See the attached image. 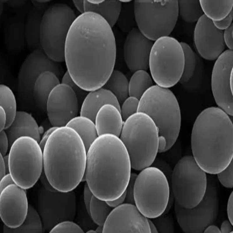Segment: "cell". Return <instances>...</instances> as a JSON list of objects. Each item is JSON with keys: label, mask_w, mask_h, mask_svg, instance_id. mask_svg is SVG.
<instances>
[{"label": "cell", "mask_w": 233, "mask_h": 233, "mask_svg": "<svg viewBox=\"0 0 233 233\" xmlns=\"http://www.w3.org/2000/svg\"><path fill=\"white\" fill-rule=\"evenodd\" d=\"M205 233H221L220 229L217 226L212 224L208 226L203 232Z\"/></svg>", "instance_id": "cell-56"}, {"label": "cell", "mask_w": 233, "mask_h": 233, "mask_svg": "<svg viewBox=\"0 0 233 233\" xmlns=\"http://www.w3.org/2000/svg\"><path fill=\"white\" fill-rule=\"evenodd\" d=\"M113 208L105 201L93 196L90 204L89 216L98 225H103Z\"/></svg>", "instance_id": "cell-35"}, {"label": "cell", "mask_w": 233, "mask_h": 233, "mask_svg": "<svg viewBox=\"0 0 233 233\" xmlns=\"http://www.w3.org/2000/svg\"><path fill=\"white\" fill-rule=\"evenodd\" d=\"M134 13L138 29L155 41L174 29L179 16L178 0H135Z\"/></svg>", "instance_id": "cell-9"}, {"label": "cell", "mask_w": 233, "mask_h": 233, "mask_svg": "<svg viewBox=\"0 0 233 233\" xmlns=\"http://www.w3.org/2000/svg\"><path fill=\"white\" fill-rule=\"evenodd\" d=\"M159 133L151 118L137 112L124 121L119 137L129 154L132 168L141 171L151 166L158 152Z\"/></svg>", "instance_id": "cell-5"}, {"label": "cell", "mask_w": 233, "mask_h": 233, "mask_svg": "<svg viewBox=\"0 0 233 233\" xmlns=\"http://www.w3.org/2000/svg\"><path fill=\"white\" fill-rule=\"evenodd\" d=\"M207 175L192 156L180 159L173 169L170 187L175 200L181 206L192 208L202 200L206 191Z\"/></svg>", "instance_id": "cell-12"}, {"label": "cell", "mask_w": 233, "mask_h": 233, "mask_svg": "<svg viewBox=\"0 0 233 233\" xmlns=\"http://www.w3.org/2000/svg\"><path fill=\"white\" fill-rule=\"evenodd\" d=\"M137 174L131 172L130 178L126 190V199L125 202L135 204L134 199V185Z\"/></svg>", "instance_id": "cell-44"}, {"label": "cell", "mask_w": 233, "mask_h": 233, "mask_svg": "<svg viewBox=\"0 0 233 233\" xmlns=\"http://www.w3.org/2000/svg\"><path fill=\"white\" fill-rule=\"evenodd\" d=\"M87 151L81 139L72 128L56 129L43 150V171L57 191L73 190L82 181L86 169Z\"/></svg>", "instance_id": "cell-4"}, {"label": "cell", "mask_w": 233, "mask_h": 233, "mask_svg": "<svg viewBox=\"0 0 233 233\" xmlns=\"http://www.w3.org/2000/svg\"><path fill=\"white\" fill-rule=\"evenodd\" d=\"M46 71L53 72L59 79L63 75V68L59 62L51 59L42 50L31 52L24 59L17 78L18 99L23 108L32 107L35 105L33 96L34 84L40 75Z\"/></svg>", "instance_id": "cell-14"}, {"label": "cell", "mask_w": 233, "mask_h": 233, "mask_svg": "<svg viewBox=\"0 0 233 233\" xmlns=\"http://www.w3.org/2000/svg\"><path fill=\"white\" fill-rule=\"evenodd\" d=\"M79 103L77 96L69 86L60 83L50 93L46 105L48 120L53 126H66L77 116Z\"/></svg>", "instance_id": "cell-16"}, {"label": "cell", "mask_w": 233, "mask_h": 233, "mask_svg": "<svg viewBox=\"0 0 233 233\" xmlns=\"http://www.w3.org/2000/svg\"><path fill=\"white\" fill-rule=\"evenodd\" d=\"M137 112L151 118L159 136L166 140V151L170 149L176 142L181 123L180 107L173 92L168 88L153 85L139 99Z\"/></svg>", "instance_id": "cell-6"}, {"label": "cell", "mask_w": 233, "mask_h": 233, "mask_svg": "<svg viewBox=\"0 0 233 233\" xmlns=\"http://www.w3.org/2000/svg\"><path fill=\"white\" fill-rule=\"evenodd\" d=\"M66 126L77 133L87 151L99 136L94 122L85 116H77L70 120Z\"/></svg>", "instance_id": "cell-27"}, {"label": "cell", "mask_w": 233, "mask_h": 233, "mask_svg": "<svg viewBox=\"0 0 233 233\" xmlns=\"http://www.w3.org/2000/svg\"><path fill=\"white\" fill-rule=\"evenodd\" d=\"M7 122L6 114L4 110L0 107V130H4Z\"/></svg>", "instance_id": "cell-54"}, {"label": "cell", "mask_w": 233, "mask_h": 233, "mask_svg": "<svg viewBox=\"0 0 233 233\" xmlns=\"http://www.w3.org/2000/svg\"><path fill=\"white\" fill-rule=\"evenodd\" d=\"M233 193L232 191L229 195L227 202V212L229 220L233 225Z\"/></svg>", "instance_id": "cell-50"}, {"label": "cell", "mask_w": 233, "mask_h": 233, "mask_svg": "<svg viewBox=\"0 0 233 233\" xmlns=\"http://www.w3.org/2000/svg\"><path fill=\"white\" fill-rule=\"evenodd\" d=\"M5 131L8 139L9 147L15 141L22 137H31L39 143L41 139L36 121L30 114L24 111H17L13 122Z\"/></svg>", "instance_id": "cell-21"}, {"label": "cell", "mask_w": 233, "mask_h": 233, "mask_svg": "<svg viewBox=\"0 0 233 233\" xmlns=\"http://www.w3.org/2000/svg\"><path fill=\"white\" fill-rule=\"evenodd\" d=\"M123 122L120 110L110 104H105L100 108L94 121L99 136L109 134L119 137Z\"/></svg>", "instance_id": "cell-24"}, {"label": "cell", "mask_w": 233, "mask_h": 233, "mask_svg": "<svg viewBox=\"0 0 233 233\" xmlns=\"http://www.w3.org/2000/svg\"><path fill=\"white\" fill-rule=\"evenodd\" d=\"M193 156L206 174L215 175L232 160L233 127L229 116L219 107L207 108L196 118L191 138Z\"/></svg>", "instance_id": "cell-3"}, {"label": "cell", "mask_w": 233, "mask_h": 233, "mask_svg": "<svg viewBox=\"0 0 233 233\" xmlns=\"http://www.w3.org/2000/svg\"><path fill=\"white\" fill-rule=\"evenodd\" d=\"M87 232L89 233H96L95 230H88Z\"/></svg>", "instance_id": "cell-62"}, {"label": "cell", "mask_w": 233, "mask_h": 233, "mask_svg": "<svg viewBox=\"0 0 233 233\" xmlns=\"http://www.w3.org/2000/svg\"><path fill=\"white\" fill-rule=\"evenodd\" d=\"M222 233H230L233 232V225L229 220H225L222 223L220 228Z\"/></svg>", "instance_id": "cell-53"}, {"label": "cell", "mask_w": 233, "mask_h": 233, "mask_svg": "<svg viewBox=\"0 0 233 233\" xmlns=\"http://www.w3.org/2000/svg\"><path fill=\"white\" fill-rule=\"evenodd\" d=\"M15 184L9 173L6 174L0 179V193L5 188L10 185Z\"/></svg>", "instance_id": "cell-49"}, {"label": "cell", "mask_w": 233, "mask_h": 233, "mask_svg": "<svg viewBox=\"0 0 233 233\" xmlns=\"http://www.w3.org/2000/svg\"><path fill=\"white\" fill-rule=\"evenodd\" d=\"M95 231L96 233H103V225H98Z\"/></svg>", "instance_id": "cell-60"}, {"label": "cell", "mask_w": 233, "mask_h": 233, "mask_svg": "<svg viewBox=\"0 0 233 233\" xmlns=\"http://www.w3.org/2000/svg\"><path fill=\"white\" fill-rule=\"evenodd\" d=\"M33 6L30 10L24 24L26 43L31 52L42 50L40 40L41 24L44 12L48 7L47 3L33 1Z\"/></svg>", "instance_id": "cell-23"}, {"label": "cell", "mask_w": 233, "mask_h": 233, "mask_svg": "<svg viewBox=\"0 0 233 233\" xmlns=\"http://www.w3.org/2000/svg\"><path fill=\"white\" fill-rule=\"evenodd\" d=\"M173 198L168 181L159 169L150 166L137 174L134 185L135 204L148 218L163 214L170 198Z\"/></svg>", "instance_id": "cell-7"}, {"label": "cell", "mask_w": 233, "mask_h": 233, "mask_svg": "<svg viewBox=\"0 0 233 233\" xmlns=\"http://www.w3.org/2000/svg\"><path fill=\"white\" fill-rule=\"evenodd\" d=\"M154 43L138 28L134 27L130 30L125 40L123 51L125 63L131 72L146 70L149 68L150 54Z\"/></svg>", "instance_id": "cell-20"}, {"label": "cell", "mask_w": 233, "mask_h": 233, "mask_svg": "<svg viewBox=\"0 0 233 233\" xmlns=\"http://www.w3.org/2000/svg\"><path fill=\"white\" fill-rule=\"evenodd\" d=\"M126 199L125 192L118 198L112 201H106L108 204L112 208L117 207L125 203Z\"/></svg>", "instance_id": "cell-52"}, {"label": "cell", "mask_w": 233, "mask_h": 233, "mask_svg": "<svg viewBox=\"0 0 233 233\" xmlns=\"http://www.w3.org/2000/svg\"><path fill=\"white\" fill-rule=\"evenodd\" d=\"M103 87L112 93L120 104L129 96V82L126 76L118 70H113Z\"/></svg>", "instance_id": "cell-30"}, {"label": "cell", "mask_w": 233, "mask_h": 233, "mask_svg": "<svg viewBox=\"0 0 233 233\" xmlns=\"http://www.w3.org/2000/svg\"><path fill=\"white\" fill-rule=\"evenodd\" d=\"M193 40L197 54L206 60L216 59L225 47L223 31L217 29L213 22L204 14L196 22Z\"/></svg>", "instance_id": "cell-19"}, {"label": "cell", "mask_w": 233, "mask_h": 233, "mask_svg": "<svg viewBox=\"0 0 233 233\" xmlns=\"http://www.w3.org/2000/svg\"><path fill=\"white\" fill-rule=\"evenodd\" d=\"M84 11L96 13L103 18L112 28L117 21L122 2L118 0H84Z\"/></svg>", "instance_id": "cell-26"}, {"label": "cell", "mask_w": 233, "mask_h": 233, "mask_svg": "<svg viewBox=\"0 0 233 233\" xmlns=\"http://www.w3.org/2000/svg\"><path fill=\"white\" fill-rule=\"evenodd\" d=\"M93 195V193L86 182L84 190V200L86 211L89 215L90 204Z\"/></svg>", "instance_id": "cell-48"}, {"label": "cell", "mask_w": 233, "mask_h": 233, "mask_svg": "<svg viewBox=\"0 0 233 233\" xmlns=\"http://www.w3.org/2000/svg\"><path fill=\"white\" fill-rule=\"evenodd\" d=\"M3 230L4 233H42L43 228L39 214L32 206L29 204L26 217L20 225L12 228L4 225Z\"/></svg>", "instance_id": "cell-31"}, {"label": "cell", "mask_w": 233, "mask_h": 233, "mask_svg": "<svg viewBox=\"0 0 233 233\" xmlns=\"http://www.w3.org/2000/svg\"><path fill=\"white\" fill-rule=\"evenodd\" d=\"M167 141L165 138L159 136L158 152L160 153L166 151Z\"/></svg>", "instance_id": "cell-55"}, {"label": "cell", "mask_w": 233, "mask_h": 233, "mask_svg": "<svg viewBox=\"0 0 233 233\" xmlns=\"http://www.w3.org/2000/svg\"><path fill=\"white\" fill-rule=\"evenodd\" d=\"M153 85L152 79L146 70L136 71L134 72L129 82V96L140 99Z\"/></svg>", "instance_id": "cell-32"}, {"label": "cell", "mask_w": 233, "mask_h": 233, "mask_svg": "<svg viewBox=\"0 0 233 233\" xmlns=\"http://www.w3.org/2000/svg\"><path fill=\"white\" fill-rule=\"evenodd\" d=\"M131 168L129 154L119 137L103 135L87 151L83 178L95 196L112 201L125 191Z\"/></svg>", "instance_id": "cell-2"}, {"label": "cell", "mask_w": 233, "mask_h": 233, "mask_svg": "<svg viewBox=\"0 0 233 233\" xmlns=\"http://www.w3.org/2000/svg\"><path fill=\"white\" fill-rule=\"evenodd\" d=\"M57 128V127L53 126L49 128L44 133L39 142V145L43 150L50 135Z\"/></svg>", "instance_id": "cell-51"}, {"label": "cell", "mask_w": 233, "mask_h": 233, "mask_svg": "<svg viewBox=\"0 0 233 233\" xmlns=\"http://www.w3.org/2000/svg\"><path fill=\"white\" fill-rule=\"evenodd\" d=\"M179 15L188 23L197 22L203 15L199 0H178Z\"/></svg>", "instance_id": "cell-34"}, {"label": "cell", "mask_w": 233, "mask_h": 233, "mask_svg": "<svg viewBox=\"0 0 233 233\" xmlns=\"http://www.w3.org/2000/svg\"><path fill=\"white\" fill-rule=\"evenodd\" d=\"M26 190L15 184L8 186L1 193L0 216L4 224L15 228L24 221L29 207Z\"/></svg>", "instance_id": "cell-18"}, {"label": "cell", "mask_w": 233, "mask_h": 233, "mask_svg": "<svg viewBox=\"0 0 233 233\" xmlns=\"http://www.w3.org/2000/svg\"><path fill=\"white\" fill-rule=\"evenodd\" d=\"M60 83L59 78L53 72L46 71L42 73L36 80L33 89V96L36 105L46 111L49 96L54 88Z\"/></svg>", "instance_id": "cell-25"}, {"label": "cell", "mask_w": 233, "mask_h": 233, "mask_svg": "<svg viewBox=\"0 0 233 233\" xmlns=\"http://www.w3.org/2000/svg\"><path fill=\"white\" fill-rule=\"evenodd\" d=\"M180 43L183 50L184 62L183 72L179 82L183 84L189 80L193 74L196 65L197 53L187 43Z\"/></svg>", "instance_id": "cell-36"}, {"label": "cell", "mask_w": 233, "mask_h": 233, "mask_svg": "<svg viewBox=\"0 0 233 233\" xmlns=\"http://www.w3.org/2000/svg\"><path fill=\"white\" fill-rule=\"evenodd\" d=\"M219 183L214 175H207V187L201 201L192 208H184L175 201L177 222L186 233H202L216 221L219 209Z\"/></svg>", "instance_id": "cell-13"}, {"label": "cell", "mask_w": 233, "mask_h": 233, "mask_svg": "<svg viewBox=\"0 0 233 233\" xmlns=\"http://www.w3.org/2000/svg\"><path fill=\"white\" fill-rule=\"evenodd\" d=\"M158 232L174 233L175 231L174 223L172 216L167 213L152 219Z\"/></svg>", "instance_id": "cell-38"}, {"label": "cell", "mask_w": 233, "mask_h": 233, "mask_svg": "<svg viewBox=\"0 0 233 233\" xmlns=\"http://www.w3.org/2000/svg\"><path fill=\"white\" fill-rule=\"evenodd\" d=\"M112 28L100 15L85 12L69 30L64 49L67 71L87 91L103 87L114 70L116 50Z\"/></svg>", "instance_id": "cell-1"}, {"label": "cell", "mask_w": 233, "mask_h": 233, "mask_svg": "<svg viewBox=\"0 0 233 233\" xmlns=\"http://www.w3.org/2000/svg\"><path fill=\"white\" fill-rule=\"evenodd\" d=\"M139 101V99L137 98L129 96L123 102L120 112L124 121L137 112Z\"/></svg>", "instance_id": "cell-39"}, {"label": "cell", "mask_w": 233, "mask_h": 233, "mask_svg": "<svg viewBox=\"0 0 233 233\" xmlns=\"http://www.w3.org/2000/svg\"><path fill=\"white\" fill-rule=\"evenodd\" d=\"M61 83L67 84L70 87L75 93L79 103L80 102L82 103L88 93L87 91L82 89L73 81L67 71L62 77Z\"/></svg>", "instance_id": "cell-42"}, {"label": "cell", "mask_w": 233, "mask_h": 233, "mask_svg": "<svg viewBox=\"0 0 233 233\" xmlns=\"http://www.w3.org/2000/svg\"><path fill=\"white\" fill-rule=\"evenodd\" d=\"M156 159L151 166L158 168L164 174L170 186L173 169L170 165L165 161L160 159Z\"/></svg>", "instance_id": "cell-43"}, {"label": "cell", "mask_w": 233, "mask_h": 233, "mask_svg": "<svg viewBox=\"0 0 233 233\" xmlns=\"http://www.w3.org/2000/svg\"><path fill=\"white\" fill-rule=\"evenodd\" d=\"M184 62L183 50L180 42L169 36L155 41L149 57V68L157 84L168 88L180 80Z\"/></svg>", "instance_id": "cell-11"}, {"label": "cell", "mask_w": 233, "mask_h": 233, "mask_svg": "<svg viewBox=\"0 0 233 233\" xmlns=\"http://www.w3.org/2000/svg\"><path fill=\"white\" fill-rule=\"evenodd\" d=\"M233 50L224 51L217 58L212 70L211 85L217 105L232 116Z\"/></svg>", "instance_id": "cell-15"}, {"label": "cell", "mask_w": 233, "mask_h": 233, "mask_svg": "<svg viewBox=\"0 0 233 233\" xmlns=\"http://www.w3.org/2000/svg\"><path fill=\"white\" fill-rule=\"evenodd\" d=\"M217 175L219 182L224 187L227 188L233 187V160L223 170Z\"/></svg>", "instance_id": "cell-41"}, {"label": "cell", "mask_w": 233, "mask_h": 233, "mask_svg": "<svg viewBox=\"0 0 233 233\" xmlns=\"http://www.w3.org/2000/svg\"><path fill=\"white\" fill-rule=\"evenodd\" d=\"M8 156L9 173L15 184L25 189L33 187L43 172V150L39 143L28 137L15 141Z\"/></svg>", "instance_id": "cell-10"}, {"label": "cell", "mask_w": 233, "mask_h": 233, "mask_svg": "<svg viewBox=\"0 0 233 233\" xmlns=\"http://www.w3.org/2000/svg\"><path fill=\"white\" fill-rule=\"evenodd\" d=\"M199 1L203 14L212 22L223 20L232 10L233 0Z\"/></svg>", "instance_id": "cell-28"}, {"label": "cell", "mask_w": 233, "mask_h": 233, "mask_svg": "<svg viewBox=\"0 0 233 233\" xmlns=\"http://www.w3.org/2000/svg\"><path fill=\"white\" fill-rule=\"evenodd\" d=\"M50 233H83V230L72 220H65L56 224Z\"/></svg>", "instance_id": "cell-40"}, {"label": "cell", "mask_w": 233, "mask_h": 233, "mask_svg": "<svg viewBox=\"0 0 233 233\" xmlns=\"http://www.w3.org/2000/svg\"><path fill=\"white\" fill-rule=\"evenodd\" d=\"M0 104L6 116L5 129L13 122L17 111L16 100L13 92L8 87L3 84L0 85Z\"/></svg>", "instance_id": "cell-33"}, {"label": "cell", "mask_w": 233, "mask_h": 233, "mask_svg": "<svg viewBox=\"0 0 233 233\" xmlns=\"http://www.w3.org/2000/svg\"><path fill=\"white\" fill-rule=\"evenodd\" d=\"M4 1H0V14H1L2 12H3V3L4 2Z\"/></svg>", "instance_id": "cell-61"}, {"label": "cell", "mask_w": 233, "mask_h": 233, "mask_svg": "<svg viewBox=\"0 0 233 233\" xmlns=\"http://www.w3.org/2000/svg\"><path fill=\"white\" fill-rule=\"evenodd\" d=\"M103 233H150L148 218L134 204L125 202L113 208L104 225Z\"/></svg>", "instance_id": "cell-17"}, {"label": "cell", "mask_w": 233, "mask_h": 233, "mask_svg": "<svg viewBox=\"0 0 233 233\" xmlns=\"http://www.w3.org/2000/svg\"><path fill=\"white\" fill-rule=\"evenodd\" d=\"M204 70V64L202 58L197 54V62L195 68L191 78L186 83L183 84L184 87L189 90L197 88L201 82Z\"/></svg>", "instance_id": "cell-37"}, {"label": "cell", "mask_w": 233, "mask_h": 233, "mask_svg": "<svg viewBox=\"0 0 233 233\" xmlns=\"http://www.w3.org/2000/svg\"><path fill=\"white\" fill-rule=\"evenodd\" d=\"M9 147V140L4 130L0 132V154L3 156L6 155Z\"/></svg>", "instance_id": "cell-47"}, {"label": "cell", "mask_w": 233, "mask_h": 233, "mask_svg": "<svg viewBox=\"0 0 233 233\" xmlns=\"http://www.w3.org/2000/svg\"><path fill=\"white\" fill-rule=\"evenodd\" d=\"M73 1L75 6L81 14L85 12L84 0H74Z\"/></svg>", "instance_id": "cell-58"}, {"label": "cell", "mask_w": 233, "mask_h": 233, "mask_svg": "<svg viewBox=\"0 0 233 233\" xmlns=\"http://www.w3.org/2000/svg\"><path fill=\"white\" fill-rule=\"evenodd\" d=\"M7 170L3 156L0 154V179L6 174Z\"/></svg>", "instance_id": "cell-57"}, {"label": "cell", "mask_w": 233, "mask_h": 233, "mask_svg": "<svg viewBox=\"0 0 233 233\" xmlns=\"http://www.w3.org/2000/svg\"><path fill=\"white\" fill-rule=\"evenodd\" d=\"M76 17L73 9L62 3L52 4L44 12L40 28V45L42 50L52 60L65 61L66 39Z\"/></svg>", "instance_id": "cell-8"}, {"label": "cell", "mask_w": 233, "mask_h": 233, "mask_svg": "<svg viewBox=\"0 0 233 233\" xmlns=\"http://www.w3.org/2000/svg\"><path fill=\"white\" fill-rule=\"evenodd\" d=\"M106 104L112 105L120 111V105L115 96L103 87L90 91L82 103L80 115L94 122L96 114L100 108Z\"/></svg>", "instance_id": "cell-22"}, {"label": "cell", "mask_w": 233, "mask_h": 233, "mask_svg": "<svg viewBox=\"0 0 233 233\" xmlns=\"http://www.w3.org/2000/svg\"><path fill=\"white\" fill-rule=\"evenodd\" d=\"M233 10L225 18L218 21L213 22L215 27L218 29L224 31L233 24Z\"/></svg>", "instance_id": "cell-45"}, {"label": "cell", "mask_w": 233, "mask_h": 233, "mask_svg": "<svg viewBox=\"0 0 233 233\" xmlns=\"http://www.w3.org/2000/svg\"><path fill=\"white\" fill-rule=\"evenodd\" d=\"M223 38L225 46L228 49L233 50V24L223 31Z\"/></svg>", "instance_id": "cell-46"}, {"label": "cell", "mask_w": 233, "mask_h": 233, "mask_svg": "<svg viewBox=\"0 0 233 233\" xmlns=\"http://www.w3.org/2000/svg\"><path fill=\"white\" fill-rule=\"evenodd\" d=\"M148 220L150 230V233H158L157 227L155 224L152 220L149 218H148Z\"/></svg>", "instance_id": "cell-59"}, {"label": "cell", "mask_w": 233, "mask_h": 233, "mask_svg": "<svg viewBox=\"0 0 233 233\" xmlns=\"http://www.w3.org/2000/svg\"><path fill=\"white\" fill-rule=\"evenodd\" d=\"M5 40L10 51H18L23 48L26 41L24 24L21 21L14 19L9 22L6 30Z\"/></svg>", "instance_id": "cell-29"}]
</instances>
